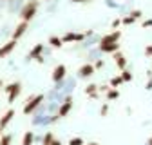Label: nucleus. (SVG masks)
<instances>
[{
    "label": "nucleus",
    "mask_w": 152,
    "mask_h": 145,
    "mask_svg": "<svg viewBox=\"0 0 152 145\" xmlns=\"http://www.w3.org/2000/svg\"><path fill=\"white\" fill-rule=\"evenodd\" d=\"M38 7H40V2H38V0H27V2L22 4L18 15H20V18L24 22H31L38 13Z\"/></svg>",
    "instance_id": "f257e3e1"
},
{
    "label": "nucleus",
    "mask_w": 152,
    "mask_h": 145,
    "mask_svg": "<svg viewBox=\"0 0 152 145\" xmlns=\"http://www.w3.org/2000/svg\"><path fill=\"white\" fill-rule=\"evenodd\" d=\"M42 102H45V96L44 94H34V96H31V98H27V102H26V105H24V114L26 116H29V114H33L38 107L42 105Z\"/></svg>",
    "instance_id": "f03ea898"
},
{
    "label": "nucleus",
    "mask_w": 152,
    "mask_h": 145,
    "mask_svg": "<svg viewBox=\"0 0 152 145\" xmlns=\"http://www.w3.org/2000/svg\"><path fill=\"white\" fill-rule=\"evenodd\" d=\"M71 109H72V98H71V96H65V100L60 103L58 111H56V114L51 118V122H56L58 118H64V116H67V114L71 113Z\"/></svg>",
    "instance_id": "7ed1b4c3"
},
{
    "label": "nucleus",
    "mask_w": 152,
    "mask_h": 145,
    "mask_svg": "<svg viewBox=\"0 0 152 145\" xmlns=\"http://www.w3.org/2000/svg\"><path fill=\"white\" fill-rule=\"evenodd\" d=\"M4 89L7 93V103H13L18 96H20V93H22V83L20 82H13V83L6 85Z\"/></svg>",
    "instance_id": "20e7f679"
},
{
    "label": "nucleus",
    "mask_w": 152,
    "mask_h": 145,
    "mask_svg": "<svg viewBox=\"0 0 152 145\" xmlns=\"http://www.w3.org/2000/svg\"><path fill=\"white\" fill-rule=\"evenodd\" d=\"M65 76H67V67L64 64L54 65V69H53V82L54 83H60V82L65 80Z\"/></svg>",
    "instance_id": "39448f33"
},
{
    "label": "nucleus",
    "mask_w": 152,
    "mask_h": 145,
    "mask_svg": "<svg viewBox=\"0 0 152 145\" xmlns=\"http://www.w3.org/2000/svg\"><path fill=\"white\" fill-rule=\"evenodd\" d=\"M27 29H29V22H20V24H16L15 26V29H13V33H11V38L13 40H20L22 36L27 33Z\"/></svg>",
    "instance_id": "423d86ee"
},
{
    "label": "nucleus",
    "mask_w": 152,
    "mask_h": 145,
    "mask_svg": "<svg viewBox=\"0 0 152 145\" xmlns=\"http://www.w3.org/2000/svg\"><path fill=\"white\" fill-rule=\"evenodd\" d=\"M120 38H121V31L120 29H114V31L103 34L98 44H114V42H120Z\"/></svg>",
    "instance_id": "0eeeda50"
},
{
    "label": "nucleus",
    "mask_w": 152,
    "mask_h": 145,
    "mask_svg": "<svg viewBox=\"0 0 152 145\" xmlns=\"http://www.w3.org/2000/svg\"><path fill=\"white\" fill-rule=\"evenodd\" d=\"M85 38V33H72V31H67L64 36H62V42L64 44H71V42H83Z\"/></svg>",
    "instance_id": "6e6552de"
},
{
    "label": "nucleus",
    "mask_w": 152,
    "mask_h": 145,
    "mask_svg": "<svg viewBox=\"0 0 152 145\" xmlns=\"http://www.w3.org/2000/svg\"><path fill=\"white\" fill-rule=\"evenodd\" d=\"M15 47H16V40H7L6 44H2L0 45V58H6V56H9V54L15 51Z\"/></svg>",
    "instance_id": "1a4fd4ad"
},
{
    "label": "nucleus",
    "mask_w": 152,
    "mask_h": 145,
    "mask_svg": "<svg viewBox=\"0 0 152 145\" xmlns=\"http://www.w3.org/2000/svg\"><path fill=\"white\" fill-rule=\"evenodd\" d=\"M114 54V64H116V67L121 71V69H127V56L121 53V51H116V53H112Z\"/></svg>",
    "instance_id": "9d476101"
},
{
    "label": "nucleus",
    "mask_w": 152,
    "mask_h": 145,
    "mask_svg": "<svg viewBox=\"0 0 152 145\" xmlns=\"http://www.w3.org/2000/svg\"><path fill=\"white\" fill-rule=\"evenodd\" d=\"M94 72H96V69H94L92 64H83V65H80V69H78V75H80L82 78H89V76L94 75Z\"/></svg>",
    "instance_id": "9b49d317"
},
{
    "label": "nucleus",
    "mask_w": 152,
    "mask_h": 145,
    "mask_svg": "<svg viewBox=\"0 0 152 145\" xmlns=\"http://www.w3.org/2000/svg\"><path fill=\"white\" fill-rule=\"evenodd\" d=\"M13 118H15V109H7V111L2 114V118H0V129H6V127L11 123Z\"/></svg>",
    "instance_id": "f8f14e48"
},
{
    "label": "nucleus",
    "mask_w": 152,
    "mask_h": 145,
    "mask_svg": "<svg viewBox=\"0 0 152 145\" xmlns=\"http://www.w3.org/2000/svg\"><path fill=\"white\" fill-rule=\"evenodd\" d=\"M98 49H100L102 53L112 54V53L120 51V44H118V42H114V44H98Z\"/></svg>",
    "instance_id": "ddd939ff"
},
{
    "label": "nucleus",
    "mask_w": 152,
    "mask_h": 145,
    "mask_svg": "<svg viewBox=\"0 0 152 145\" xmlns=\"http://www.w3.org/2000/svg\"><path fill=\"white\" fill-rule=\"evenodd\" d=\"M40 54H44V44H36V45L27 53V60H36Z\"/></svg>",
    "instance_id": "4468645a"
},
{
    "label": "nucleus",
    "mask_w": 152,
    "mask_h": 145,
    "mask_svg": "<svg viewBox=\"0 0 152 145\" xmlns=\"http://www.w3.org/2000/svg\"><path fill=\"white\" fill-rule=\"evenodd\" d=\"M98 93H100V91H98V85H96V83H89V85L85 87V94H87L89 98H92V100L98 98Z\"/></svg>",
    "instance_id": "2eb2a0df"
},
{
    "label": "nucleus",
    "mask_w": 152,
    "mask_h": 145,
    "mask_svg": "<svg viewBox=\"0 0 152 145\" xmlns=\"http://www.w3.org/2000/svg\"><path fill=\"white\" fill-rule=\"evenodd\" d=\"M34 131H26L22 136V145H33L34 143Z\"/></svg>",
    "instance_id": "dca6fc26"
},
{
    "label": "nucleus",
    "mask_w": 152,
    "mask_h": 145,
    "mask_svg": "<svg viewBox=\"0 0 152 145\" xmlns=\"http://www.w3.org/2000/svg\"><path fill=\"white\" fill-rule=\"evenodd\" d=\"M22 0H9L7 2V9H9V13H15V11H20V7H22Z\"/></svg>",
    "instance_id": "f3484780"
},
{
    "label": "nucleus",
    "mask_w": 152,
    "mask_h": 145,
    "mask_svg": "<svg viewBox=\"0 0 152 145\" xmlns=\"http://www.w3.org/2000/svg\"><path fill=\"white\" fill-rule=\"evenodd\" d=\"M105 94H107V100L112 102V100H118V98H120V91L114 89V87H109V89L105 91Z\"/></svg>",
    "instance_id": "a211bd4d"
},
{
    "label": "nucleus",
    "mask_w": 152,
    "mask_h": 145,
    "mask_svg": "<svg viewBox=\"0 0 152 145\" xmlns=\"http://www.w3.org/2000/svg\"><path fill=\"white\" fill-rule=\"evenodd\" d=\"M49 45L51 47H54V49H60L62 45H64V42H62V38H60V36H49Z\"/></svg>",
    "instance_id": "6ab92c4d"
},
{
    "label": "nucleus",
    "mask_w": 152,
    "mask_h": 145,
    "mask_svg": "<svg viewBox=\"0 0 152 145\" xmlns=\"http://www.w3.org/2000/svg\"><path fill=\"white\" fill-rule=\"evenodd\" d=\"M120 76H121L123 82H132V78H134V75H132L129 69H121V75Z\"/></svg>",
    "instance_id": "aec40b11"
},
{
    "label": "nucleus",
    "mask_w": 152,
    "mask_h": 145,
    "mask_svg": "<svg viewBox=\"0 0 152 145\" xmlns=\"http://www.w3.org/2000/svg\"><path fill=\"white\" fill-rule=\"evenodd\" d=\"M123 83V80H121V76L118 75V76H112L110 78V82H109V87H114V89H116V87H120Z\"/></svg>",
    "instance_id": "412c9836"
},
{
    "label": "nucleus",
    "mask_w": 152,
    "mask_h": 145,
    "mask_svg": "<svg viewBox=\"0 0 152 145\" xmlns=\"http://www.w3.org/2000/svg\"><path fill=\"white\" fill-rule=\"evenodd\" d=\"M53 140H54V134H53L51 131H47V133L44 134V138H42V145H51Z\"/></svg>",
    "instance_id": "4be33fe9"
},
{
    "label": "nucleus",
    "mask_w": 152,
    "mask_h": 145,
    "mask_svg": "<svg viewBox=\"0 0 152 145\" xmlns=\"http://www.w3.org/2000/svg\"><path fill=\"white\" fill-rule=\"evenodd\" d=\"M11 140H13L11 134H2L0 136V145H11Z\"/></svg>",
    "instance_id": "5701e85b"
},
{
    "label": "nucleus",
    "mask_w": 152,
    "mask_h": 145,
    "mask_svg": "<svg viewBox=\"0 0 152 145\" xmlns=\"http://www.w3.org/2000/svg\"><path fill=\"white\" fill-rule=\"evenodd\" d=\"M69 145H85V143H83V140L80 136H74V138L69 140Z\"/></svg>",
    "instance_id": "b1692460"
},
{
    "label": "nucleus",
    "mask_w": 152,
    "mask_h": 145,
    "mask_svg": "<svg viewBox=\"0 0 152 145\" xmlns=\"http://www.w3.org/2000/svg\"><path fill=\"white\" fill-rule=\"evenodd\" d=\"M134 22H136V20H134L130 15H127V16L121 18V24H123V26H130V24H134Z\"/></svg>",
    "instance_id": "393cba45"
},
{
    "label": "nucleus",
    "mask_w": 152,
    "mask_h": 145,
    "mask_svg": "<svg viewBox=\"0 0 152 145\" xmlns=\"http://www.w3.org/2000/svg\"><path fill=\"white\" fill-rule=\"evenodd\" d=\"M129 15H130V16H132V18H134V20H140V18H141V16H143V13H141V11H140V9H132V11H130V13H129Z\"/></svg>",
    "instance_id": "a878e982"
},
{
    "label": "nucleus",
    "mask_w": 152,
    "mask_h": 145,
    "mask_svg": "<svg viewBox=\"0 0 152 145\" xmlns=\"http://www.w3.org/2000/svg\"><path fill=\"white\" fill-rule=\"evenodd\" d=\"M107 113H109V103H103L102 109H100V114L102 116H107Z\"/></svg>",
    "instance_id": "bb28decb"
},
{
    "label": "nucleus",
    "mask_w": 152,
    "mask_h": 145,
    "mask_svg": "<svg viewBox=\"0 0 152 145\" xmlns=\"http://www.w3.org/2000/svg\"><path fill=\"white\" fill-rule=\"evenodd\" d=\"M110 26H112V29H116V27H120V26H121V18H114V20H112V24H110Z\"/></svg>",
    "instance_id": "cd10ccee"
},
{
    "label": "nucleus",
    "mask_w": 152,
    "mask_h": 145,
    "mask_svg": "<svg viewBox=\"0 0 152 145\" xmlns=\"http://www.w3.org/2000/svg\"><path fill=\"white\" fill-rule=\"evenodd\" d=\"M92 65H94V69H102V67H103V65H105V62H103V60H102V58H100V60H96V62H94V64H92Z\"/></svg>",
    "instance_id": "c85d7f7f"
},
{
    "label": "nucleus",
    "mask_w": 152,
    "mask_h": 145,
    "mask_svg": "<svg viewBox=\"0 0 152 145\" xmlns=\"http://www.w3.org/2000/svg\"><path fill=\"white\" fill-rule=\"evenodd\" d=\"M145 56H148V58H152V44L145 47Z\"/></svg>",
    "instance_id": "c756f323"
},
{
    "label": "nucleus",
    "mask_w": 152,
    "mask_h": 145,
    "mask_svg": "<svg viewBox=\"0 0 152 145\" xmlns=\"http://www.w3.org/2000/svg\"><path fill=\"white\" fill-rule=\"evenodd\" d=\"M72 4H85V2H91V0H71Z\"/></svg>",
    "instance_id": "7c9ffc66"
},
{
    "label": "nucleus",
    "mask_w": 152,
    "mask_h": 145,
    "mask_svg": "<svg viewBox=\"0 0 152 145\" xmlns=\"http://www.w3.org/2000/svg\"><path fill=\"white\" fill-rule=\"evenodd\" d=\"M51 145H62V141H60V140H56V138H54V140L51 141Z\"/></svg>",
    "instance_id": "2f4dec72"
},
{
    "label": "nucleus",
    "mask_w": 152,
    "mask_h": 145,
    "mask_svg": "<svg viewBox=\"0 0 152 145\" xmlns=\"http://www.w3.org/2000/svg\"><path fill=\"white\" fill-rule=\"evenodd\" d=\"M143 26H145V27H152V20H147V22H143Z\"/></svg>",
    "instance_id": "473e14b6"
},
{
    "label": "nucleus",
    "mask_w": 152,
    "mask_h": 145,
    "mask_svg": "<svg viewBox=\"0 0 152 145\" xmlns=\"http://www.w3.org/2000/svg\"><path fill=\"white\" fill-rule=\"evenodd\" d=\"M147 89H148V91H150V89H152V78H150V82H148V83H147Z\"/></svg>",
    "instance_id": "72a5a7b5"
},
{
    "label": "nucleus",
    "mask_w": 152,
    "mask_h": 145,
    "mask_svg": "<svg viewBox=\"0 0 152 145\" xmlns=\"http://www.w3.org/2000/svg\"><path fill=\"white\" fill-rule=\"evenodd\" d=\"M87 145H100V143H96V141H91V143H87Z\"/></svg>",
    "instance_id": "f704fd0d"
},
{
    "label": "nucleus",
    "mask_w": 152,
    "mask_h": 145,
    "mask_svg": "<svg viewBox=\"0 0 152 145\" xmlns=\"http://www.w3.org/2000/svg\"><path fill=\"white\" fill-rule=\"evenodd\" d=\"M148 145H152V138H150V140H148Z\"/></svg>",
    "instance_id": "c9c22d12"
},
{
    "label": "nucleus",
    "mask_w": 152,
    "mask_h": 145,
    "mask_svg": "<svg viewBox=\"0 0 152 145\" xmlns=\"http://www.w3.org/2000/svg\"><path fill=\"white\" fill-rule=\"evenodd\" d=\"M2 85H4V82H2V80H0V87H2Z\"/></svg>",
    "instance_id": "e433bc0d"
},
{
    "label": "nucleus",
    "mask_w": 152,
    "mask_h": 145,
    "mask_svg": "<svg viewBox=\"0 0 152 145\" xmlns=\"http://www.w3.org/2000/svg\"><path fill=\"white\" fill-rule=\"evenodd\" d=\"M2 131H4V129H0V136H2Z\"/></svg>",
    "instance_id": "4c0bfd02"
},
{
    "label": "nucleus",
    "mask_w": 152,
    "mask_h": 145,
    "mask_svg": "<svg viewBox=\"0 0 152 145\" xmlns=\"http://www.w3.org/2000/svg\"><path fill=\"white\" fill-rule=\"evenodd\" d=\"M2 2H9V0H2Z\"/></svg>",
    "instance_id": "58836bf2"
},
{
    "label": "nucleus",
    "mask_w": 152,
    "mask_h": 145,
    "mask_svg": "<svg viewBox=\"0 0 152 145\" xmlns=\"http://www.w3.org/2000/svg\"><path fill=\"white\" fill-rule=\"evenodd\" d=\"M44 2H49V0H44Z\"/></svg>",
    "instance_id": "ea45409f"
}]
</instances>
